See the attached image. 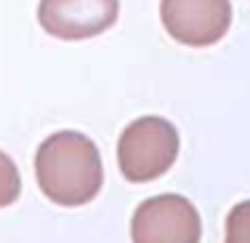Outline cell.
<instances>
[{
  "label": "cell",
  "mask_w": 250,
  "mask_h": 243,
  "mask_svg": "<svg viewBox=\"0 0 250 243\" xmlns=\"http://www.w3.org/2000/svg\"><path fill=\"white\" fill-rule=\"evenodd\" d=\"M35 176L43 195L59 206H85L104 185L99 147L80 131L51 134L35 155Z\"/></svg>",
  "instance_id": "obj_1"
},
{
  "label": "cell",
  "mask_w": 250,
  "mask_h": 243,
  "mask_svg": "<svg viewBox=\"0 0 250 243\" xmlns=\"http://www.w3.org/2000/svg\"><path fill=\"white\" fill-rule=\"evenodd\" d=\"M178 158V131L160 115L136 118L117 142V163L128 182L160 179Z\"/></svg>",
  "instance_id": "obj_2"
},
{
  "label": "cell",
  "mask_w": 250,
  "mask_h": 243,
  "mask_svg": "<svg viewBox=\"0 0 250 243\" xmlns=\"http://www.w3.org/2000/svg\"><path fill=\"white\" fill-rule=\"evenodd\" d=\"M202 222L189 198L163 193L139 203L130 219L133 243H200Z\"/></svg>",
  "instance_id": "obj_3"
},
{
  "label": "cell",
  "mask_w": 250,
  "mask_h": 243,
  "mask_svg": "<svg viewBox=\"0 0 250 243\" xmlns=\"http://www.w3.org/2000/svg\"><path fill=\"white\" fill-rule=\"evenodd\" d=\"M160 19L184 46H213L231 27V0H160Z\"/></svg>",
  "instance_id": "obj_4"
},
{
  "label": "cell",
  "mask_w": 250,
  "mask_h": 243,
  "mask_svg": "<svg viewBox=\"0 0 250 243\" xmlns=\"http://www.w3.org/2000/svg\"><path fill=\"white\" fill-rule=\"evenodd\" d=\"M120 0H40L38 22L59 40H88L115 24Z\"/></svg>",
  "instance_id": "obj_5"
},
{
  "label": "cell",
  "mask_w": 250,
  "mask_h": 243,
  "mask_svg": "<svg viewBox=\"0 0 250 243\" xmlns=\"http://www.w3.org/2000/svg\"><path fill=\"white\" fill-rule=\"evenodd\" d=\"M19 193H21L19 169H16V163L11 161V155H5V152L0 150V209L16 203Z\"/></svg>",
  "instance_id": "obj_6"
},
{
  "label": "cell",
  "mask_w": 250,
  "mask_h": 243,
  "mask_svg": "<svg viewBox=\"0 0 250 243\" xmlns=\"http://www.w3.org/2000/svg\"><path fill=\"white\" fill-rule=\"evenodd\" d=\"M224 243H250V200H242L229 211Z\"/></svg>",
  "instance_id": "obj_7"
}]
</instances>
